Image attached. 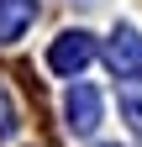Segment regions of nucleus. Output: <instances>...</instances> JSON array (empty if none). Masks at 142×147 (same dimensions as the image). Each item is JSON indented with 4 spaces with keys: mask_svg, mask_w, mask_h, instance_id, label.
Wrapping results in <instances>:
<instances>
[{
    "mask_svg": "<svg viewBox=\"0 0 142 147\" xmlns=\"http://www.w3.org/2000/svg\"><path fill=\"white\" fill-rule=\"evenodd\" d=\"M90 58H95V37L90 32H63V37H53V47H47V68L63 74V79H74Z\"/></svg>",
    "mask_w": 142,
    "mask_h": 147,
    "instance_id": "nucleus-1",
    "label": "nucleus"
},
{
    "mask_svg": "<svg viewBox=\"0 0 142 147\" xmlns=\"http://www.w3.org/2000/svg\"><path fill=\"white\" fill-rule=\"evenodd\" d=\"M105 63H111L116 79H142V37H137V26H116L111 32Z\"/></svg>",
    "mask_w": 142,
    "mask_h": 147,
    "instance_id": "nucleus-2",
    "label": "nucleus"
},
{
    "mask_svg": "<svg viewBox=\"0 0 142 147\" xmlns=\"http://www.w3.org/2000/svg\"><path fill=\"white\" fill-rule=\"evenodd\" d=\"M68 131H74V137H90L95 131V126H100V110H105V100H100V89L95 84H74V89H68Z\"/></svg>",
    "mask_w": 142,
    "mask_h": 147,
    "instance_id": "nucleus-3",
    "label": "nucleus"
},
{
    "mask_svg": "<svg viewBox=\"0 0 142 147\" xmlns=\"http://www.w3.org/2000/svg\"><path fill=\"white\" fill-rule=\"evenodd\" d=\"M32 21V0H0V42H16Z\"/></svg>",
    "mask_w": 142,
    "mask_h": 147,
    "instance_id": "nucleus-4",
    "label": "nucleus"
},
{
    "mask_svg": "<svg viewBox=\"0 0 142 147\" xmlns=\"http://www.w3.org/2000/svg\"><path fill=\"white\" fill-rule=\"evenodd\" d=\"M121 110H126V121H132V131H142V79H126L121 84Z\"/></svg>",
    "mask_w": 142,
    "mask_h": 147,
    "instance_id": "nucleus-5",
    "label": "nucleus"
},
{
    "mask_svg": "<svg viewBox=\"0 0 142 147\" xmlns=\"http://www.w3.org/2000/svg\"><path fill=\"white\" fill-rule=\"evenodd\" d=\"M16 126H21V116H16V105L5 95V84H0V137H16Z\"/></svg>",
    "mask_w": 142,
    "mask_h": 147,
    "instance_id": "nucleus-6",
    "label": "nucleus"
}]
</instances>
